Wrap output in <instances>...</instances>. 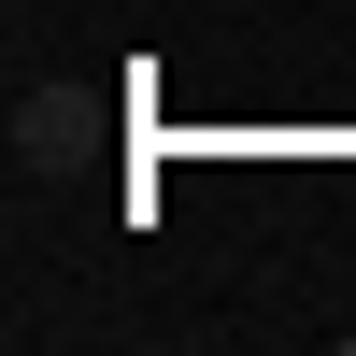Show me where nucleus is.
I'll list each match as a JSON object with an SVG mask.
<instances>
[]
</instances>
